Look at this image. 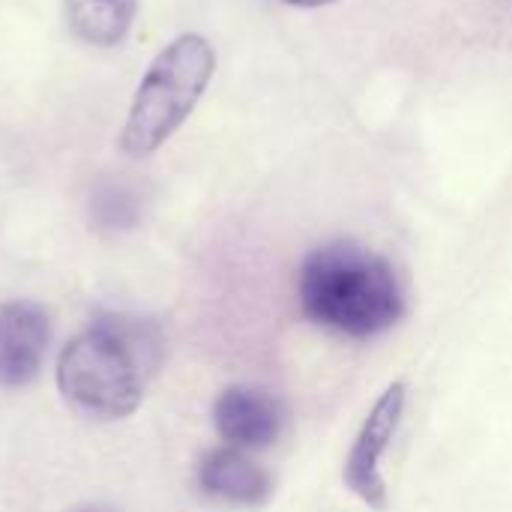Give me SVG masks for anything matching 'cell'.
<instances>
[{
  "mask_svg": "<svg viewBox=\"0 0 512 512\" xmlns=\"http://www.w3.org/2000/svg\"><path fill=\"white\" fill-rule=\"evenodd\" d=\"M405 402H408V387L402 381H393L381 399L372 405L366 423L360 426V435L345 459V486L375 512L387 510V483L381 477V459L402 423L405 414Z\"/></svg>",
  "mask_w": 512,
  "mask_h": 512,
  "instance_id": "cell-4",
  "label": "cell"
},
{
  "mask_svg": "<svg viewBox=\"0 0 512 512\" xmlns=\"http://www.w3.org/2000/svg\"><path fill=\"white\" fill-rule=\"evenodd\" d=\"M288 6H300V9H318V6H327V3H336V0H282Z\"/></svg>",
  "mask_w": 512,
  "mask_h": 512,
  "instance_id": "cell-9",
  "label": "cell"
},
{
  "mask_svg": "<svg viewBox=\"0 0 512 512\" xmlns=\"http://www.w3.org/2000/svg\"><path fill=\"white\" fill-rule=\"evenodd\" d=\"M51 339L48 312L30 300L0 303V387L36 381Z\"/></svg>",
  "mask_w": 512,
  "mask_h": 512,
  "instance_id": "cell-6",
  "label": "cell"
},
{
  "mask_svg": "<svg viewBox=\"0 0 512 512\" xmlns=\"http://www.w3.org/2000/svg\"><path fill=\"white\" fill-rule=\"evenodd\" d=\"M198 486L228 507H261L273 495V477L237 447L210 450L198 465Z\"/></svg>",
  "mask_w": 512,
  "mask_h": 512,
  "instance_id": "cell-7",
  "label": "cell"
},
{
  "mask_svg": "<svg viewBox=\"0 0 512 512\" xmlns=\"http://www.w3.org/2000/svg\"><path fill=\"white\" fill-rule=\"evenodd\" d=\"M138 12V0H66V21L87 45H117Z\"/></svg>",
  "mask_w": 512,
  "mask_h": 512,
  "instance_id": "cell-8",
  "label": "cell"
},
{
  "mask_svg": "<svg viewBox=\"0 0 512 512\" xmlns=\"http://www.w3.org/2000/svg\"><path fill=\"white\" fill-rule=\"evenodd\" d=\"M213 72L216 54L204 36L183 33L168 42L138 84L126 126L120 132L123 153L141 159L159 150L195 111Z\"/></svg>",
  "mask_w": 512,
  "mask_h": 512,
  "instance_id": "cell-3",
  "label": "cell"
},
{
  "mask_svg": "<svg viewBox=\"0 0 512 512\" xmlns=\"http://www.w3.org/2000/svg\"><path fill=\"white\" fill-rule=\"evenodd\" d=\"M162 354L165 342L153 321L102 315L63 348L57 387L81 417L123 420L141 405Z\"/></svg>",
  "mask_w": 512,
  "mask_h": 512,
  "instance_id": "cell-1",
  "label": "cell"
},
{
  "mask_svg": "<svg viewBox=\"0 0 512 512\" xmlns=\"http://www.w3.org/2000/svg\"><path fill=\"white\" fill-rule=\"evenodd\" d=\"M213 426L225 447H237L246 453L267 450L282 435L285 408L270 390L237 384L219 393L213 405Z\"/></svg>",
  "mask_w": 512,
  "mask_h": 512,
  "instance_id": "cell-5",
  "label": "cell"
},
{
  "mask_svg": "<svg viewBox=\"0 0 512 512\" xmlns=\"http://www.w3.org/2000/svg\"><path fill=\"white\" fill-rule=\"evenodd\" d=\"M297 300L315 327L348 339L381 336L405 315V294L393 264L351 240L324 243L303 258Z\"/></svg>",
  "mask_w": 512,
  "mask_h": 512,
  "instance_id": "cell-2",
  "label": "cell"
}]
</instances>
